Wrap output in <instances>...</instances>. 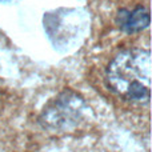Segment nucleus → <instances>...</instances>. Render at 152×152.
I'll return each mask as SVG.
<instances>
[{"label": "nucleus", "instance_id": "nucleus-2", "mask_svg": "<svg viewBox=\"0 0 152 152\" xmlns=\"http://www.w3.org/2000/svg\"><path fill=\"white\" fill-rule=\"evenodd\" d=\"M89 107L80 95L64 91L42 111L39 123L50 132H71L87 119Z\"/></svg>", "mask_w": 152, "mask_h": 152}, {"label": "nucleus", "instance_id": "nucleus-1", "mask_svg": "<svg viewBox=\"0 0 152 152\" xmlns=\"http://www.w3.org/2000/svg\"><path fill=\"white\" fill-rule=\"evenodd\" d=\"M108 89L124 102L148 104L151 94V52L128 48L112 58L105 68Z\"/></svg>", "mask_w": 152, "mask_h": 152}, {"label": "nucleus", "instance_id": "nucleus-3", "mask_svg": "<svg viewBox=\"0 0 152 152\" xmlns=\"http://www.w3.org/2000/svg\"><path fill=\"white\" fill-rule=\"evenodd\" d=\"M116 23L121 31L127 34H134L144 29L150 24L148 10L143 5H139L135 10H119L116 16Z\"/></svg>", "mask_w": 152, "mask_h": 152}]
</instances>
